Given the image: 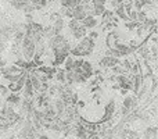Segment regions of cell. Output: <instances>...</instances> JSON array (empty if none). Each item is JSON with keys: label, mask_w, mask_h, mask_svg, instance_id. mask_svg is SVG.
<instances>
[{"label": "cell", "mask_w": 158, "mask_h": 139, "mask_svg": "<svg viewBox=\"0 0 158 139\" xmlns=\"http://www.w3.org/2000/svg\"><path fill=\"white\" fill-rule=\"evenodd\" d=\"M94 49V39H90L89 36H83L82 39H79V43L75 47H71L69 53L74 57H85L89 56Z\"/></svg>", "instance_id": "1"}, {"label": "cell", "mask_w": 158, "mask_h": 139, "mask_svg": "<svg viewBox=\"0 0 158 139\" xmlns=\"http://www.w3.org/2000/svg\"><path fill=\"white\" fill-rule=\"evenodd\" d=\"M49 47L53 53H65V54H69V50H71L69 42L61 33L52 36L49 39Z\"/></svg>", "instance_id": "2"}, {"label": "cell", "mask_w": 158, "mask_h": 139, "mask_svg": "<svg viewBox=\"0 0 158 139\" xmlns=\"http://www.w3.org/2000/svg\"><path fill=\"white\" fill-rule=\"evenodd\" d=\"M21 52L25 60H32L35 54V41L31 36L24 35L21 41Z\"/></svg>", "instance_id": "3"}, {"label": "cell", "mask_w": 158, "mask_h": 139, "mask_svg": "<svg viewBox=\"0 0 158 139\" xmlns=\"http://www.w3.org/2000/svg\"><path fill=\"white\" fill-rule=\"evenodd\" d=\"M81 24L83 25L86 29H94L98 25V20H97V17H93V15H86L83 20L81 21Z\"/></svg>", "instance_id": "4"}, {"label": "cell", "mask_w": 158, "mask_h": 139, "mask_svg": "<svg viewBox=\"0 0 158 139\" xmlns=\"http://www.w3.org/2000/svg\"><path fill=\"white\" fill-rule=\"evenodd\" d=\"M117 64H119V59L110 57V56H104L100 60V66L104 67V68H111V67L117 66Z\"/></svg>", "instance_id": "5"}, {"label": "cell", "mask_w": 158, "mask_h": 139, "mask_svg": "<svg viewBox=\"0 0 158 139\" xmlns=\"http://www.w3.org/2000/svg\"><path fill=\"white\" fill-rule=\"evenodd\" d=\"M86 15L87 14H86V11H85V8H83V4H78V6H75V7L72 8V18L78 20V21H82Z\"/></svg>", "instance_id": "6"}, {"label": "cell", "mask_w": 158, "mask_h": 139, "mask_svg": "<svg viewBox=\"0 0 158 139\" xmlns=\"http://www.w3.org/2000/svg\"><path fill=\"white\" fill-rule=\"evenodd\" d=\"M71 32H72V36H74L75 39H78V41H79V39H82L83 36L87 35V29H86V28H85L82 24H79L77 28H74Z\"/></svg>", "instance_id": "7"}, {"label": "cell", "mask_w": 158, "mask_h": 139, "mask_svg": "<svg viewBox=\"0 0 158 139\" xmlns=\"http://www.w3.org/2000/svg\"><path fill=\"white\" fill-rule=\"evenodd\" d=\"M117 39H118V35L114 32V31H112V32H110L108 35H107V38H106V45L108 46V49H114L115 45L118 43Z\"/></svg>", "instance_id": "8"}, {"label": "cell", "mask_w": 158, "mask_h": 139, "mask_svg": "<svg viewBox=\"0 0 158 139\" xmlns=\"http://www.w3.org/2000/svg\"><path fill=\"white\" fill-rule=\"evenodd\" d=\"M81 70H82V72H83V75L86 76V79H89L90 76L93 75V66L89 61L83 60V63H82V66H81Z\"/></svg>", "instance_id": "9"}, {"label": "cell", "mask_w": 158, "mask_h": 139, "mask_svg": "<svg viewBox=\"0 0 158 139\" xmlns=\"http://www.w3.org/2000/svg\"><path fill=\"white\" fill-rule=\"evenodd\" d=\"M54 76L60 84H65V70L64 68H56Z\"/></svg>", "instance_id": "10"}, {"label": "cell", "mask_w": 158, "mask_h": 139, "mask_svg": "<svg viewBox=\"0 0 158 139\" xmlns=\"http://www.w3.org/2000/svg\"><path fill=\"white\" fill-rule=\"evenodd\" d=\"M19 100H21V99H19V96L17 95V93H10V95L6 96V103L11 104V106H13V104H18Z\"/></svg>", "instance_id": "11"}, {"label": "cell", "mask_w": 158, "mask_h": 139, "mask_svg": "<svg viewBox=\"0 0 158 139\" xmlns=\"http://www.w3.org/2000/svg\"><path fill=\"white\" fill-rule=\"evenodd\" d=\"M74 56H71V54H68L65 57V60H64V70L65 71H72V67H74Z\"/></svg>", "instance_id": "12"}, {"label": "cell", "mask_w": 158, "mask_h": 139, "mask_svg": "<svg viewBox=\"0 0 158 139\" xmlns=\"http://www.w3.org/2000/svg\"><path fill=\"white\" fill-rule=\"evenodd\" d=\"M123 107L125 109H128V110H133L135 107H136V100H135L133 98H126L125 99V102H123Z\"/></svg>", "instance_id": "13"}, {"label": "cell", "mask_w": 158, "mask_h": 139, "mask_svg": "<svg viewBox=\"0 0 158 139\" xmlns=\"http://www.w3.org/2000/svg\"><path fill=\"white\" fill-rule=\"evenodd\" d=\"M61 7H68V8H74L75 6H78V0H60Z\"/></svg>", "instance_id": "14"}, {"label": "cell", "mask_w": 158, "mask_h": 139, "mask_svg": "<svg viewBox=\"0 0 158 139\" xmlns=\"http://www.w3.org/2000/svg\"><path fill=\"white\" fill-rule=\"evenodd\" d=\"M139 54L140 56H142V57L143 59H146V60H150V49H148V46H146V45H144V46H142V47H140V49H139Z\"/></svg>", "instance_id": "15"}, {"label": "cell", "mask_w": 158, "mask_h": 139, "mask_svg": "<svg viewBox=\"0 0 158 139\" xmlns=\"http://www.w3.org/2000/svg\"><path fill=\"white\" fill-rule=\"evenodd\" d=\"M139 24H140V22H137V21H131V20H129V21L125 22V27L128 28L129 31H133V29H136V28L139 27Z\"/></svg>", "instance_id": "16"}, {"label": "cell", "mask_w": 158, "mask_h": 139, "mask_svg": "<svg viewBox=\"0 0 158 139\" xmlns=\"http://www.w3.org/2000/svg\"><path fill=\"white\" fill-rule=\"evenodd\" d=\"M106 56H110V57H115V59H119V57H121V53L114 47V49H108V50H107Z\"/></svg>", "instance_id": "17"}, {"label": "cell", "mask_w": 158, "mask_h": 139, "mask_svg": "<svg viewBox=\"0 0 158 139\" xmlns=\"http://www.w3.org/2000/svg\"><path fill=\"white\" fill-rule=\"evenodd\" d=\"M92 7H106V0H90Z\"/></svg>", "instance_id": "18"}, {"label": "cell", "mask_w": 158, "mask_h": 139, "mask_svg": "<svg viewBox=\"0 0 158 139\" xmlns=\"http://www.w3.org/2000/svg\"><path fill=\"white\" fill-rule=\"evenodd\" d=\"M79 24H81V21H78V20H75V18H71V20L68 21V29L72 31L74 28H77Z\"/></svg>", "instance_id": "19"}, {"label": "cell", "mask_w": 158, "mask_h": 139, "mask_svg": "<svg viewBox=\"0 0 158 139\" xmlns=\"http://www.w3.org/2000/svg\"><path fill=\"white\" fill-rule=\"evenodd\" d=\"M112 68V71H114V74H118V75H119V74H125L126 71H125V68H123V67H119L117 64V66H114V67H111Z\"/></svg>", "instance_id": "20"}, {"label": "cell", "mask_w": 158, "mask_h": 139, "mask_svg": "<svg viewBox=\"0 0 158 139\" xmlns=\"http://www.w3.org/2000/svg\"><path fill=\"white\" fill-rule=\"evenodd\" d=\"M131 66H132V64H131V61H129V60H125V61L122 63V67L125 68V71H129V70H131Z\"/></svg>", "instance_id": "21"}, {"label": "cell", "mask_w": 158, "mask_h": 139, "mask_svg": "<svg viewBox=\"0 0 158 139\" xmlns=\"http://www.w3.org/2000/svg\"><path fill=\"white\" fill-rule=\"evenodd\" d=\"M97 36H98V32H97V31H90V32H89V38H90V39H96Z\"/></svg>", "instance_id": "22"}, {"label": "cell", "mask_w": 158, "mask_h": 139, "mask_svg": "<svg viewBox=\"0 0 158 139\" xmlns=\"http://www.w3.org/2000/svg\"><path fill=\"white\" fill-rule=\"evenodd\" d=\"M2 67H6V61L3 60L2 56H0V68H2Z\"/></svg>", "instance_id": "23"}, {"label": "cell", "mask_w": 158, "mask_h": 139, "mask_svg": "<svg viewBox=\"0 0 158 139\" xmlns=\"http://www.w3.org/2000/svg\"><path fill=\"white\" fill-rule=\"evenodd\" d=\"M79 4H86V3H90V0H78Z\"/></svg>", "instance_id": "24"}]
</instances>
